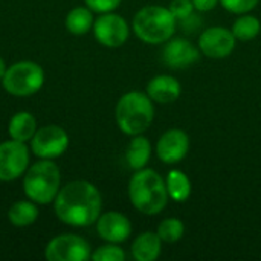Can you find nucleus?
I'll use <instances>...</instances> for the list:
<instances>
[{
    "label": "nucleus",
    "instance_id": "obj_8",
    "mask_svg": "<svg viewBox=\"0 0 261 261\" xmlns=\"http://www.w3.org/2000/svg\"><path fill=\"white\" fill-rule=\"evenodd\" d=\"M49 261H86L92 257L90 245L80 236L63 234L54 237L44 251Z\"/></svg>",
    "mask_w": 261,
    "mask_h": 261
},
{
    "label": "nucleus",
    "instance_id": "obj_3",
    "mask_svg": "<svg viewBox=\"0 0 261 261\" xmlns=\"http://www.w3.org/2000/svg\"><path fill=\"white\" fill-rule=\"evenodd\" d=\"M115 118L122 133L128 136L142 135L154 119V107L147 93L133 90L119 98Z\"/></svg>",
    "mask_w": 261,
    "mask_h": 261
},
{
    "label": "nucleus",
    "instance_id": "obj_1",
    "mask_svg": "<svg viewBox=\"0 0 261 261\" xmlns=\"http://www.w3.org/2000/svg\"><path fill=\"white\" fill-rule=\"evenodd\" d=\"M102 199L98 188L86 180H75L60 188L54 210L57 217L70 226L86 228L101 216Z\"/></svg>",
    "mask_w": 261,
    "mask_h": 261
},
{
    "label": "nucleus",
    "instance_id": "obj_11",
    "mask_svg": "<svg viewBox=\"0 0 261 261\" xmlns=\"http://www.w3.org/2000/svg\"><path fill=\"white\" fill-rule=\"evenodd\" d=\"M237 38L232 31L223 26L208 28L200 34L199 49L203 55L210 58H225L229 57L236 49Z\"/></svg>",
    "mask_w": 261,
    "mask_h": 261
},
{
    "label": "nucleus",
    "instance_id": "obj_23",
    "mask_svg": "<svg viewBox=\"0 0 261 261\" xmlns=\"http://www.w3.org/2000/svg\"><path fill=\"white\" fill-rule=\"evenodd\" d=\"M184 234H185L184 222L174 217L162 220L158 228V236L164 243H176L184 237Z\"/></svg>",
    "mask_w": 261,
    "mask_h": 261
},
{
    "label": "nucleus",
    "instance_id": "obj_10",
    "mask_svg": "<svg viewBox=\"0 0 261 261\" xmlns=\"http://www.w3.org/2000/svg\"><path fill=\"white\" fill-rule=\"evenodd\" d=\"M92 29L95 38L106 47H121L130 35V28L125 18L113 12L101 14L95 20Z\"/></svg>",
    "mask_w": 261,
    "mask_h": 261
},
{
    "label": "nucleus",
    "instance_id": "obj_6",
    "mask_svg": "<svg viewBox=\"0 0 261 261\" xmlns=\"http://www.w3.org/2000/svg\"><path fill=\"white\" fill-rule=\"evenodd\" d=\"M3 89L14 96H31L44 84V70L34 61H18L6 69Z\"/></svg>",
    "mask_w": 261,
    "mask_h": 261
},
{
    "label": "nucleus",
    "instance_id": "obj_21",
    "mask_svg": "<svg viewBox=\"0 0 261 261\" xmlns=\"http://www.w3.org/2000/svg\"><path fill=\"white\" fill-rule=\"evenodd\" d=\"M9 222L17 228H24L32 225L38 219V210L35 202L29 200H18L15 202L8 211Z\"/></svg>",
    "mask_w": 261,
    "mask_h": 261
},
{
    "label": "nucleus",
    "instance_id": "obj_16",
    "mask_svg": "<svg viewBox=\"0 0 261 261\" xmlns=\"http://www.w3.org/2000/svg\"><path fill=\"white\" fill-rule=\"evenodd\" d=\"M162 251V240L158 232H142L132 245V255L136 261H154Z\"/></svg>",
    "mask_w": 261,
    "mask_h": 261
},
{
    "label": "nucleus",
    "instance_id": "obj_4",
    "mask_svg": "<svg viewBox=\"0 0 261 261\" xmlns=\"http://www.w3.org/2000/svg\"><path fill=\"white\" fill-rule=\"evenodd\" d=\"M176 18L168 8L147 5L133 17V31L136 37L147 44H161L168 41L176 32Z\"/></svg>",
    "mask_w": 261,
    "mask_h": 261
},
{
    "label": "nucleus",
    "instance_id": "obj_26",
    "mask_svg": "<svg viewBox=\"0 0 261 261\" xmlns=\"http://www.w3.org/2000/svg\"><path fill=\"white\" fill-rule=\"evenodd\" d=\"M168 9L176 20H182L194 12V5L193 0H173Z\"/></svg>",
    "mask_w": 261,
    "mask_h": 261
},
{
    "label": "nucleus",
    "instance_id": "obj_30",
    "mask_svg": "<svg viewBox=\"0 0 261 261\" xmlns=\"http://www.w3.org/2000/svg\"><path fill=\"white\" fill-rule=\"evenodd\" d=\"M6 64H5V61H3V58H0V81H2V78L5 76V72H6Z\"/></svg>",
    "mask_w": 261,
    "mask_h": 261
},
{
    "label": "nucleus",
    "instance_id": "obj_15",
    "mask_svg": "<svg viewBox=\"0 0 261 261\" xmlns=\"http://www.w3.org/2000/svg\"><path fill=\"white\" fill-rule=\"evenodd\" d=\"M180 93L182 86L171 75H158L147 84V95L158 104H171L179 99Z\"/></svg>",
    "mask_w": 261,
    "mask_h": 261
},
{
    "label": "nucleus",
    "instance_id": "obj_24",
    "mask_svg": "<svg viewBox=\"0 0 261 261\" xmlns=\"http://www.w3.org/2000/svg\"><path fill=\"white\" fill-rule=\"evenodd\" d=\"M90 258L93 261H124L125 252L116 243H109L98 248Z\"/></svg>",
    "mask_w": 261,
    "mask_h": 261
},
{
    "label": "nucleus",
    "instance_id": "obj_25",
    "mask_svg": "<svg viewBox=\"0 0 261 261\" xmlns=\"http://www.w3.org/2000/svg\"><path fill=\"white\" fill-rule=\"evenodd\" d=\"M220 3L226 11L242 15V14H248L254 8H257L260 0H220Z\"/></svg>",
    "mask_w": 261,
    "mask_h": 261
},
{
    "label": "nucleus",
    "instance_id": "obj_14",
    "mask_svg": "<svg viewBox=\"0 0 261 261\" xmlns=\"http://www.w3.org/2000/svg\"><path fill=\"white\" fill-rule=\"evenodd\" d=\"M96 231L102 240L107 243H122L125 242L132 234V223L130 220L118 213V211H109L98 217L96 220Z\"/></svg>",
    "mask_w": 261,
    "mask_h": 261
},
{
    "label": "nucleus",
    "instance_id": "obj_28",
    "mask_svg": "<svg viewBox=\"0 0 261 261\" xmlns=\"http://www.w3.org/2000/svg\"><path fill=\"white\" fill-rule=\"evenodd\" d=\"M179 21H180V28H182V31H184V32H187V34H194V32L202 26V18H200L199 15H196L194 12H193V14H190L188 17H185V18L179 20Z\"/></svg>",
    "mask_w": 261,
    "mask_h": 261
},
{
    "label": "nucleus",
    "instance_id": "obj_27",
    "mask_svg": "<svg viewBox=\"0 0 261 261\" xmlns=\"http://www.w3.org/2000/svg\"><path fill=\"white\" fill-rule=\"evenodd\" d=\"M87 8H90L95 12L104 14V12H112L115 11L122 0H84Z\"/></svg>",
    "mask_w": 261,
    "mask_h": 261
},
{
    "label": "nucleus",
    "instance_id": "obj_12",
    "mask_svg": "<svg viewBox=\"0 0 261 261\" xmlns=\"http://www.w3.org/2000/svg\"><path fill=\"white\" fill-rule=\"evenodd\" d=\"M200 58V49L182 37H171L162 50L164 63L171 69H185Z\"/></svg>",
    "mask_w": 261,
    "mask_h": 261
},
{
    "label": "nucleus",
    "instance_id": "obj_20",
    "mask_svg": "<svg viewBox=\"0 0 261 261\" xmlns=\"http://www.w3.org/2000/svg\"><path fill=\"white\" fill-rule=\"evenodd\" d=\"M93 14L90 8L78 6L66 15V29L73 35H84L93 28Z\"/></svg>",
    "mask_w": 261,
    "mask_h": 261
},
{
    "label": "nucleus",
    "instance_id": "obj_22",
    "mask_svg": "<svg viewBox=\"0 0 261 261\" xmlns=\"http://www.w3.org/2000/svg\"><path fill=\"white\" fill-rule=\"evenodd\" d=\"M232 34L240 41L254 40L261 31V21L251 14H242L232 24Z\"/></svg>",
    "mask_w": 261,
    "mask_h": 261
},
{
    "label": "nucleus",
    "instance_id": "obj_19",
    "mask_svg": "<svg viewBox=\"0 0 261 261\" xmlns=\"http://www.w3.org/2000/svg\"><path fill=\"white\" fill-rule=\"evenodd\" d=\"M168 197L174 202H185L191 196V182L180 170H171L165 177Z\"/></svg>",
    "mask_w": 261,
    "mask_h": 261
},
{
    "label": "nucleus",
    "instance_id": "obj_13",
    "mask_svg": "<svg viewBox=\"0 0 261 261\" xmlns=\"http://www.w3.org/2000/svg\"><path fill=\"white\" fill-rule=\"evenodd\" d=\"M190 151V138L180 128L167 130L158 141L156 153L158 158L164 164H176L180 162Z\"/></svg>",
    "mask_w": 261,
    "mask_h": 261
},
{
    "label": "nucleus",
    "instance_id": "obj_7",
    "mask_svg": "<svg viewBox=\"0 0 261 261\" xmlns=\"http://www.w3.org/2000/svg\"><path fill=\"white\" fill-rule=\"evenodd\" d=\"M69 147V135L58 125H44L37 128L31 138V150L40 159L60 158Z\"/></svg>",
    "mask_w": 261,
    "mask_h": 261
},
{
    "label": "nucleus",
    "instance_id": "obj_17",
    "mask_svg": "<svg viewBox=\"0 0 261 261\" xmlns=\"http://www.w3.org/2000/svg\"><path fill=\"white\" fill-rule=\"evenodd\" d=\"M150 156H151L150 141L142 135L133 136V139L130 141V144L127 147V151H125V159H127L128 167L135 171L142 170L148 164Z\"/></svg>",
    "mask_w": 261,
    "mask_h": 261
},
{
    "label": "nucleus",
    "instance_id": "obj_9",
    "mask_svg": "<svg viewBox=\"0 0 261 261\" xmlns=\"http://www.w3.org/2000/svg\"><path fill=\"white\" fill-rule=\"evenodd\" d=\"M29 151L24 142L11 139L0 144V182L18 179L28 168Z\"/></svg>",
    "mask_w": 261,
    "mask_h": 261
},
{
    "label": "nucleus",
    "instance_id": "obj_18",
    "mask_svg": "<svg viewBox=\"0 0 261 261\" xmlns=\"http://www.w3.org/2000/svg\"><path fill=\"white\" fill-rule=\"evenodd\" d=\"M37 132V121L32 113L29 112H17L8 125V133L11 139L26 142L31 141L34 133Z\"/></svg>",
    "mask_w": 261,
    "mask_h": 261
},
{
    "label": "nucleus",
    "instance_id": "obj_2",
    "mask_svg": "<svg viewBox=\"0 0 261 261\" xmlns=\"http://www.w3.org/2000/svg\"><path fill=\"white\" fill-rule=\"evenodd\" d=\"M128 199L139 213L159 214L168 203L165 179L151 168L138 170L128 182Z\"/></svg>",
    "mask_w": 261,
    "mask_h": 261
},
{
    "label": "nucleus",
    "instance_id": "obj_29",
    "mask_svg": "<svg viewBox=\"0 0 261 261\" xmlns=\"http://www.w3.org/2000/svg\"><path fill=\"white\" fill-rule=\"evenodd\" d=\"M220 0H193V5H194V9L196 11H200V12H208L211 9H214L217 6Z\"/></svg>",
    "mask_w": 261,
    "mask_h": 261
},
{
    "label": "nucleus",
    "instance_id": "obj_5",
    "mask_svg": "<svg viewBox=\"0 0 261 261\" xmlns=\"http://www.w3.org/2000/svg\"><path fill=\"white\" fill-rule=\"evenodd\" d=\"M61 184V174L57 164L50 159L35 162L24 174L23 190L29 200L46 205L55 200Z\"/></svg>",
    "mask_w": 261,
    "mask_h": 261
}]
</instances>
